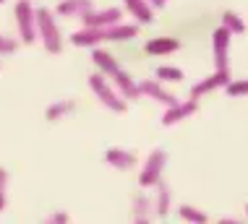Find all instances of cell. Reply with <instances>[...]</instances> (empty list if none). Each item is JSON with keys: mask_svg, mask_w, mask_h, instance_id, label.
<instances>
[{"mask_svg": "<svg viewBox=\"0 0 248 224\" xmlns=\"http://www.w3.org/2000/svg\"><path fill=\"white\" fill-rule=\"evenodd\" d=\"M68 219H71V216L65 214V211H55V214H50V216H47V219H45V222H47V224H58V222H60V224H65Z\"/></svg>", "mask_w": 248, "mask_h": 224, "instance_id": "cell-25", "label": "cell"}, {"mask_svg": "<svg viewBox=\"0 0 248 224\" xmlns=\"http://www.w3.org/2000/svg\"><path fill=\"white\" fill-rule=\"evenodd\" d=\"M123 8L133 16V21L141 26H149L154 21V8L146 0H123Z\"/></svg>", "mask_w": 248, "mask_h": 224, "instance_id": "cell-15", "label": "cell"}, {"mask_svg": "<svg viewBox=\"0 0 248 224\" xmlns=\"http://www.w3.org/2000/svg\"><path fill=\"white\" fill-rule=\"evenodd\" d=\"M227 97L232 99H240V97H248V78H230V84L225 86Z\"/></svg>", "mask_w": 248, "mask_h": 224, "instance_id": "cell-22", "label": "cell"}, {"mask_svg": "<svg viewBox=\"0 0 248 224\" xmlns=\"http://www.w3.org/2000/svg\"><path fill=\"white\" fill-rule=\"evenodd\" d=\"M16 50H18V39L0 34V55H13Z\"/></svg>", "mask_w": 248, "mask_h": 224, "instance_id": "cell-23", "label": "cell"}, {"mask_svg": "<svg viewBox=\"0 0 248 224\" xmlns=\"http://www.w3.org/2000/svg\"><path fill=\"white\" fill-rule=\"evenodd\" d=\"M230 39L232 34L219 26L212 34V52H214V71H230Z\"/></svg>", "mask_w": 248, "mask_h": 224, "instance_id": "cell-5", "label": "cell"}, {"mask_svg": "<svg viewBox=\"0 0 248 224\" xmlns=\"http://www.w3.org/2000/svg\"><path fill=\"white\" fill-rule=\"evenodd\" d=\"M73 110H76V102H73V99H60V102H52V105L47 107L45 118H47V123H58V120L68 118Z\"/></svg>", "mask_w": 248, "mask_h": 224, "instance_id": "cell-18", "label": "cell"}, {"mask_svg": "<svg viewBox=\"0 0 248 224\" xmlns=\"http://www.w3.org/2000/svg\"><path fill=\"white\" fill-rule=\"evenodd\" d=\"M94 8V0H60L58 8H55V16H63V18H81L86 11Z\"/></svg>", "mask_w": 248, "mask_h": 224, "instance_id": "cell-14", "label": "cell"}, {"mask_svg": "<svg viewBox=\"0 0 248 224\" xmlns=\"http://www.w3.org/2000/svg\"><path fill=\"white\" fill-rule=\"evenodd\" d=\"M146 3H149V5H152L154 11H159V8H165V5L170 3V0H146Z\"/></svg>", "mask_w": 248, "mask_h": 224, "instance_id": "cell-26", "label": "cell"}, {"mask_svg": "<svg viewBox=\"0 0 248 224\" xmlns=\"http://www.w3.org/2000/svg\"><path fill=\"white\" fill-rule=\"evenodd\" d=\"M123 21V11L110 5V8H92L81 16V26H112Z\"/></svg>", "mask_w": 248, "mask_h": 224, "instance_id": "cell-8", "label": "cell"}, {"mask_svg": "<svg viewBox=\"0 0 248 224\" xmlns=\"http://www.w3.org/2000/svg\"><path fill=\"white\" fill-rule=\"evenodd\" d=\"M105 162L112 169H120V172H128V169H136L139 167L136 151H131V149H120V146L107 149V151H105Z\"/></svg>", "mask_w": 248, "mask_h": 224, "instance_id": "cell-10", "label": "cell"}, {"mask_svg": "<svg viewBox=\"0 0 248 224\" xmlns=\"http://www.w3.org/2000/svg\"><path fill=\"white\" fill-rule=\"evenodd\" d=\"M89 89L94 91V97L99 99V105H102L105 110H110L115 115H123L128 110V99H123V94L115 89V84L107 81V76H102L99 71L89 76Z\"/></svg>", "mask_w": 248, "mask_h": 224, "instance_id": "cell-1", "label": "cell"}, {"mask_svg": "<svg viewBox=\"0 0 248 224\" xmlns=\"http://www.w3.org/2000/svg\"><path fill=\"white\" fill-rule=\"evenodd\" d=\"M154 76L162 81V84H180V81L186 78V73L175 65H159L157 71H154Z\"/></svg>", "mask_w": 248, "mask_h": 224, "instance_id": "cell-20", "label": "cell"}, {"mask_svg": "<svg viewBox=\"0 0 248 224\" xmlns=\"http://www.w3.org/2000/svg\"><path fill=\"white\" fill-rule=\"evenodd\" d=\"M112 84H115V89L123 94V99H128V102H133V99H139L141 97V89H139V81L131 76L128 71H123V68H120V71L115 73V76L110 78Z\"/></svg>", "mask_w": 248, "mask_h": 224, "instance_id": "cell-12", "label": "cell"}, {"mask_svg": "<svg viewBox=\"0 0 248 224\" xmlns=\"http://www.w3.org/2000/svg\"><path fill=\"white\" fill-rule=\"evenodd\" d=\"M180 219L191 222V224H206L209 222V216H206V211H201V209H196L193 203H183V206L178 209Z\"/></svg>", "mask_w": 248, "mask_h": 224, "instance_id": "cell-19", "label": "cell"}, {"mask_svg": "<svg viewBox=\"0 0 248 224\" xmlns=\"http://www.w3.org/2000/svg\"><path fill=\"white\" fill-rule=\"evenodd\" d=\"M5 188H8V172L0 167V211L5 209Z\"/></svg>", "mask_w": 248, "mask_h": 224, "instance_id": "cell-24", "label": "cell"}, {"mask_svg": "<svg viewBox=\"0 0 248 224\" xmlns=\"http://www.w3.org/2000/svg\"><path fill=\"white\" fill-rule=\"evenodd\" d=\"M13 16H16L18 39L24 45H34L39 39V34H37V8L31 5V0H18L13 5Z\"/></svg>", "mask_w": 248, "mask_h": 224, "instance_id": "cell-3", "label": "cell"}, {"mask_svg": "<svg viewBox=\"0 0 248 224\" xmlns=\"http://www.w3.org/2000/svg\"><path fill=\"white\" fill-rule=\"evenodd\" d=\"M230 71H214L212 76H206V78H201L196 81V84L191 86V97H206V94H212V91H217V89H225L227 84H230Z\"/></svg>", "mask_w": 248, "mask_h": 224, "instance_id": "cell-9", "label": "cell"}, {"mask_svg": "<svg viewBox=\"0 0 248 224\" xmlns=\"http://www.w3.org/2000/svg\"><path fill=\"white\" fill-rule=\"evenodd\" d=\"M0 3H5V0H0Z\"/></svg>", "mask_w": 248, "mask_h": 224, "instance_id": "cell-28", "label": "cell"}, {"mask_svg": "<svg viewBox=\"0 0 248 224\" xmlns=\"http://www.w3.org/2000/svg\"><path fill=\"white\" fill-rule=\"evenodd\" d=\"M246 216H248V203H246Z\"/></svg>", "mask_w": 248, "mask_h": 224, "instance_id": "cell-27", "label": "cell"}, {"mask_svg": "<svg viewBox=\"0 0 248 224\" xmlns=\"http://www.w3.org/2000/svg\"><path fill=\"white\" fill-rule=\"evenodd\" d=\"M165 167H167V151L165 149H152L149 157L144 159V167L139 172V188H154L165 175Z\"/></svg>", "mask_w": 248, "mask_h": 224, "instance_id": "cell-4", "label": "cell"}, {"mask_svg": "<svg viewBox=\"0 0 248 224\" xmlns=\"http://www.w3.org/2000/svg\"><path fill=\"white\" fill-rule=\"evenodd\" d=\"M139 89H141V97L157 102V105H162V107H172V105H178V102H180L172 91L165 89V84L159 78H144V81H139Z\"/></svg>", "mask_w": 248, "mask_h": 224, "instance_id": "cell-7", "label": "cell"}, {"mask_svg": "<svg viewBox=\"0 0 248 224\" xmlns=\"http://www.w3.org/2000/svg\"><path fill=\"white\" fill-rule=\"evenodd\" d=\"M154 201L149 198V195L144 193V188L139 191L136 195H133V203H131V219L139 222V224H146L154 219Z\"/></svg>", "mask_w": 248, "mask_h": 224, "instance_id": "cell-11", "label": "cell"}, {"mask_svg": "<svg viewBox=\"0 0 248 224\" xmlns=\"http://www.w3.org/2000/svg\"><path fill=\"white\" fill-rule=\"evenodd\" d=\"M92 63H94V68L102 73V76H107V78H112L120 71L115 55H110L107 50H99V47H94V52H92Z\"/></svg>", "mask_w": 248, "mask_h": 224, "instance_id": "cell-16", "label": "cell"}, {"mask_svg": "<svg viewBox=\"0 0 248 224\" xmlns=\"http://www.w3.org/2000/svg\"><path fill=\"white\" fill-rule=\"evenodd\" d=\"M37 34L42 47L50 55H60L63 52V37H60V26L55 21V13L50 8H37Z\"/></svg>", "mask_w": 248, "mask_h": 224, "instance_id": "cell-2", "label": "cell"}, {"mask_svg": "<svg viewBox=\"0 0 248 224\" xmlns=\"http://www.w3.org/2000/svg\"><path fill=\"white\" fill-rule=\"evenodd\" d=\"M222 26H225L230 34H243V31H246L243 16H240V13H235V11H225V13H222Z\"/></svg>", "mask_w": 248, "mask_h": 224, "instance_id": "cell-21", "label": "cell"}, {"mask_svg": "<svg viewBox=\"0 0 248 224\" xmlns=\"http://www.w3.org/2000/svg\"><path fill=\"white\" fill-rule=\"evenodd\" d=\"M152 201H154V214H157V216H167V214H170V203H172L170 185L159 180L157 185H154V198Z\"/></svg>", "mask_w": 248, "mask_h": 224, "instance_id": "cell-17", "label": "cell"}, {"mask_svg": "<svg viewBox=\"0 0 248 224\" xmlns=\"http://www.w3.org/2000/svg\"><path fill=\"white\" fill-rule=\"evenodd\" d=\"M196 112H199V99H196V97H191V99H186V102L180 99L178 105L165 107V112H162V118H159V123H162V128H172V125L183 123V120L193 118Z\"/></svg>", "mask_w": 248, "mask_h": 224, "instance_id": "cell-6", "label": "cell"}, {"mask_svg": "<svg viewBox=\"0 0 248 224\" xmlns=\"http://www.w3.org/2000/svg\"><path fill=\"white\" fill-rule=\"evenodd\" d=\"M178 50H180V39H175V37H154L144 45V52L146 55H154V58H165Z\"/></svg>", "mask_w": 248, "mask_h": 224, "instance_id": "cell-13", "label": "cell"}]
</instances>
